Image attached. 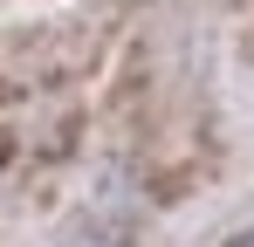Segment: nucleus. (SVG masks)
Masks as SVG:
<instances>
[{"instance_id": "obj_1", "label": "nucleus", "mask_w": 254, "mask_h": 247, "mask_svg": "<svg viewBox=\"0 0 254 247\" xmlns=\"http://www.w3.org/2000/svg\"><path fill=\"white\" fill-rule=\"evenodd\" d=\"M234 247H254V227H248V234H241V241H234Z\"/></svg>"}, {"instance_id": "obj_2", "label": "nucleus", "mask_w": 254, "mask_h": 247, "mask_svg": "<svg viewBox=\"0 0 254 247\" xmlns=\"http://www.w3.org/2000/svg\"><path fill=\"white\" fill-rule=\"evenodd\" d=\"M76 247H96V241H76Z\"/></svg>"}]
</instances>
